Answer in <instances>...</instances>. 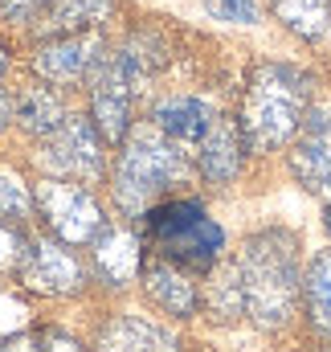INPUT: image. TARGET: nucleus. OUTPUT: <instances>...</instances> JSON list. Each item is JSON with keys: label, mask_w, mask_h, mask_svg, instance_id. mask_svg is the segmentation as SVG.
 <instances>
[{"label": "nucleus", "mask_w": 331, "mask_h": 352, "mask_svg": "<svg viewBox=\"0 0 331 352\" xmlns=\"http://www.w3.org/2000/svg\"><path fill=\"white\" fill-rule=\"evenodd\" d=\"M270 4H274L278 21H282L290 33H299V37H307V41L328 37V29H331L328 0H270Z\"/></svg>", "instance_id": "obj_19"}, {"label": "nucleus", "mask_w": 331, "mask_h": 352, "mask_svg": "<svg viewBox=\"0 0 331 352\" xmlns=\"http://www.w3.org/2000/svg\"><path fill=\"white\" fill-rule=\"evenodd\" d=\"M29 205L33 201H29V188L21 184V176L0 168V217H25Z\"/></svg>", "instance_id": "obj_20"}, {"label": "nucleus", "mask_w": 331, "mask_h": 352, "mask_svg": "<svg viewBox=\"0 0 331 352\" xmlns=\"http://www.w3.org/2000/svg\"><path fill=\"white\" fill-rule=\"evenodd\" d=\"M188 164L176 152V144L168 140L164 131L152 127H131L115 164V201L127 213H148L152 201L164 192L168 184L184 180Z\"/></svg>", "instance_id": "obj_4"}, {"label": "nucleus", "mask_w": 331, "mask_h": 352, "mask_svg": "<svg viewBox=\"0 0 331 352\" xmlns=\"http://www.w3.org/2000/svg\"><path fill=\"white\" fill-rule=\"evenodd\" d=\"M0 352H41V340L37 336H12Z\"/></svg>", "instance_id": "obj_25"}, {"label": "nucleus", "mask_w": 331, "mask_h": 352, "mask_svg": "<svg viewBox=\"0 0 331 352\" xmlns=\"http://www.w3.org/2000/svg\"><path fill=\"white\" fill-rule=\"evenodd\" d=\"M242 156H246V135H242V123L217 115L213 127L205 131V140L196 144V160H201V173L213 184H229L233 176L242 173Z\"/></svg>", "instance_id": "obj_11"}, {"label": "nucleus", "mask_w": 331, "mask_h": 352, "mask_svg": "<svg viewBox=\"0 0 331 352\" xmlns=\"http://www.w3.org/2000/svg\"><path fill=\"white\" fill-rule=\"evenodd\" d=\"M21 274H25V283L33 291H45V295H74V291H82V283H86L78 258L62 242L29 246V258L21 266Z\"/></svg>", "instance_id": "obj_10"}, {"label": "nucleus", "mask_w": 331, "mask_h": 352, "mask_svg": "<svg viewBox=\"0 0 331 352\" xmlns=\"http://www.w3.org/2000/svg\"><path fill=\"white\" fill-rule=\"evenodd\" d=\"M4 70H8V54H4V45H0V78H4Z\"/></svg>", "instance_id": "obj_26"}, {"label": "nucleus", "mask_w": 331, "mask_h": 352, "mask_svg": "<svg viewBox=\"0 0 331 352\" xmlns=\"http://www.w3.org/2000/svg\"><path fill=\"white\" fill-rule=\"evenodd\" d=\"M25 258H29L25 234L16 226H4L0 221V270H16V266H25Z\"/></svg>", "instance_id": "obj_22"}, {"label": "nucleus", "mask_w": 331, "mask_h": 352, "mask_svg": "<svg viewBox=\"0 0 331 352\" xmlns=\"http://www.w3.org/2000/svg\"><path fill=\"white\" fill-rule=\"evenodd\" d=\"M205 8L217 16V21H229V25H258V0H205Z\"/></svg>", "instance_id": "obj_21"}, {"label": "nucleus", "mask_w": 331, "mask_h": 352, "mask_svg": "<svg viewBox=\"0 0 331 352\" xmlns=\"http://www.w3.org/2000/svg\"><path fill=\"white\" fill-rule=\"evenodd\" d=\"M303 295H307V316L315 332L331 336V250H319L307 274H303Z\"/></svg>", "instance_id": "obj_17"}, {"label": "nucleus", "mask_w": 331, "mask_h": 352, "mask_svg": "<svg viewBox=\"0 0 331 352\" xmlns=\"http://www.w3.org/2000/svg\"><path fill=\"white\" fill-rule=\"evenodd\" d=\"M303 274L295 258V238L282 230H266L253 234L242 246V258L225 278V299H217V307H225L229 316H249L258 328H282L295 311Z\"/></svg>", "instance_id": "obj_1"}, {"label": "nucleus", "mask_w": 331, "mask_h": 352, "mask_svg": "<svg viewBox=\"0 0 331 352\" xmlns=\"http://www.w3.org/2000/svg\"><path fill=\"white\" fill-rule=\"evenodd\" d=\"M111 4L115 0H54L45 12V29L54 37L58 33H82V29L102 25L111 16Z\"/></svg>", "instance_id": "obj_18"}, {"label": "nucleus", "mask_w": 331, "mask_h": 352, "mask_svg": "<svg viewBox=\"0 0 331 352\" xmlns=\"http://www.w3.org/2000/svg\"><path fill=\"white\" fill-rule=\"evenodd\" d=\"M328 234H331V205H328Z\"/></svg>", "instance_id": "obj_27"}, {"label": "nucleus", "mask_w": 331, "mask_h": 352, "mask_svg": "<svg viewBox=\"0 0 331 352\" xmlns=\"http://www.w3.org/2000/svg\"><path fill=\"white\" fill-rule=\"evenodd\" d=\"M98 54H102V41L94 33H58L54 41L37 45L33 66L49 82H78L86 70L98 62Z\"/></svg>", "instance_id": "obj_8"}, {"label": "nucleus", "mask_w": 331, "mask_h": 352, "mask_svg": "<svg viewBox=\"0 0 331 352\" xmlns=\"http://www.w3.org/2000/svg\"><path fill=\"white\" fill-rule=\"evenodd\" d=\"M148 66L135 50H119L115 58H102L94 90H90V111H94V127L106 144H123L131 131V98L144 87Z\"/></svg>", "instance_id": "obj_5"}, {"label": "nucleus", "mask_w": 331, "mask_h": 352, "mask_svg": "<svg viewBox=\"0 0 331 352\" xmlns=\"http://www.w3.org/2000/svg\"><path fill=\"white\" fill-rule=\"evenodd\" d=\"M152 119H156V127L164 131L172 144H201L205 131L213 127L217 111L205 98H196V94H176V98H164L156 107Z\"/></svg>", "instance_id": "obj_14"}, {"label": "nucleus", "mask_w": 331, "mask_h": 352, "mask_svg": "<svg viewBox=\"0 0 331 352\" xmlns=\"http://www.w3.org/2000/svg\"><path fill=\"white\" fill-rule=\"evenodd\" d=\"M45 4H49V0H0V12H4V21H29V16H37Z\"/></svg>", "instance_id": "obj_23"}, {"label": "nucleus", "mask_w": 331, "mask_h": 352, "mask_svg": "<svg viewBox=\"0 0 331 352\" xmlns=\"http://www.w3.org/2000/svg\"><path fill=\"white\" fill-rule=\"evenodd\" d=\"M94 266L111 287H127L139 270H144V250L139 238L127 230H98L94 242Z\"/></svg>", "instance_id": "obj_15"}, {"label": "nucleus", "mask_w": 331, "mask_h": 352, "mask_svg": "<svg viewBox=\"0 0 331 352\" xmlns=\"http://www.w3.org/2000/svg\"><path fill=\"white\" fill-rule=\"evenodd\" d=\"M37 205L49 230L70 246H82L90 238H98L102 230V209L78 180H45L37 188Z\"/></svg>", "instance_id": "obj_6"}, {"label": "nucleus", "mask_w": 331, "mask_h": 352, "mask_svg": "<svg viewBox=\"0 0 331 352\" xmlns=\"http://www.w3.org/2000/svg\"><path fill=\"white\" fill-rule=\"evenodd\" d=\"M144 242L156 258L188 274H205L225 250V230L196 201H164L144 213Z\"/></svg>", "instance_id": "obj_3"}, {"label": "nucleus", "mask_w": 331, "mask_h": 352, "mask_svg": "<svg viewBox=\"0 0 331 352\" xmlns=\"http://www.w3.org/2000/svg\"><path fill=\"white\" fill-rule=\"evenodd\" d=\"M12 115H16V123H21L25 131H33V135H41V140L54 135V131L66 123V107H62V98H58L54 90H45V87L25 90V94L16 98Z\"/></svg>", "instance_id": "obj_16"}, {"label": "nucleus", "mask_w": 331, "mask_h": 352, "mask_svg": "<svg viewBox=\"0 0 331 352\" xmlns=\"http://www.w3.org/2000/svg\"><path fill=\"white\" fill-rule=\"evenodd\" d=\"M290 168L303 188L331 201V115L303 119V135L290 152Z\"/></svg>", "instance_id": "obj_9"}, {"label": "nucleus", "mask_w": 331, "mask_h": 352, "mask_svg": "<svg viewBox=\"0 0 331 352\" xmlns=\"http://www.w3.org/2000/svg\"><path fill=\"white\" fill-rule=\"evenodd\" d=\"M98 352H180V340L144 316H115L98 332Z\"/></svg>", "instance_id": "obj_12"}, {"label": "nucleus", "mask_w": 331, "mask_h": 352, "mask_svg": "<svg viewBox=\"0 0 331 352\" xmlns=\"http://www.w3.org/2000/svg\"><path fill=\"white\" fill-rule=\"evenodd\" d=\"M37 340H41V352H90L86 344H78V340L66 336V332H41Z\"/></svg>", "instance_id": "obj_24"}, {"label": "nucleus", "mask_w": 331, "mask_h": 352, "mask_svg": "<svg viewBox=\"0 0 331 352\" xmlns=\"http://www.w3.org/2000/svg\"><path fill=\"white\" fill-rule=\"evenodd\" d=\"M307 98H311V78L295 66L282 62H266L249 74L246 102H242V135L246 148L253 152H270L282 148L307 115Z\"/></svg>", "instance_id": "obj_2"}, {"label": "nucleus", "mask_w": 331, "mask_h": 352, "mask_svg": "<svg viewBox=\"0 0 331 352\" xmlns=\"http://www.w3.org/2000/svg\"><path fill=\"white\" fill-rule=\"evenodd\" d=\"M37 164L54 176H66V180H98L102 176V135H98V127L66 115V123L54 135H45Z\"/></svg>", "instance_id": "obj_7"}, {"label": "nucleus", "mask_w": 331, "mask_h": 352, "mask_svg": "<svg viewBox=\"0 0 331 352\" xmlns=\"http://www.w3.org/2000/svg\"><path fill=\"white\" fill-rule=\"evenodd\" d=\"M144 287H148V295L164 307L168 316H176V320H188L201 307V295H196V283L188 278V270L164 263V258L144 263Z\"/></svg>", "instance_id": "obj_13"}]
</instances>
